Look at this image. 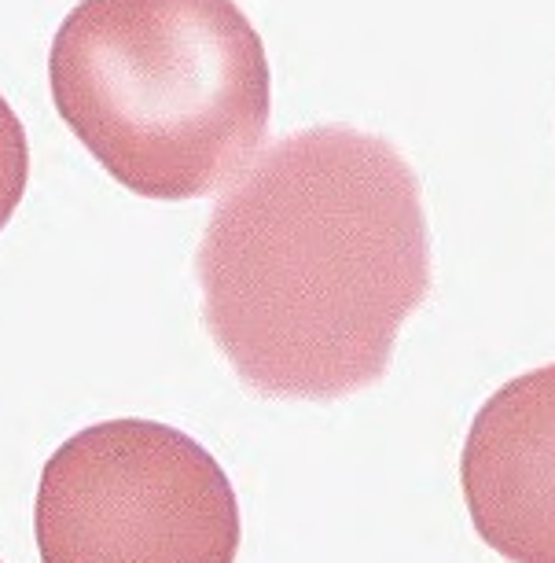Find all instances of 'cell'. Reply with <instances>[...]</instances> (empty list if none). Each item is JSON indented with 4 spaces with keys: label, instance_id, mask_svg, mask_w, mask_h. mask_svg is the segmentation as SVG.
<instances>
[{
    "label": "cell",
    "instance_id": "obj_1",
    "mask_svg": "<svg viewBox=\"0 0 555 563\" xmlns=\"http://www.w3.org/2000/svg\"><path fill=\"white\" fill-rule=\"evenodd\" d=\"M196 269L213 343L251 390L376 387L431 291L415 169L354 125L284 136L218 199Z\"/></svg>",
    "mask_w": 555,
    "mask_h": 563
},
{
    "label": "cell",
    "instance_id": "obj_2",
    "mask_svg": "<svg viewBox=\"0 0 555 563\" xmlns=\"http://www.w3.org/2000/svg\"><path fill=\"white\" fill-rule=\"evenodd\" d=\"M48 85L85 152L163 203L243 174L269 133V59L232 0H81L52 41Z\"/></svg>",
    "mask_w": 555,
    "mask_h": 563
},
{
    "label": "cell",
    "instance_id": "obj_3",
    "mask_svg": "<svg viewBox=\"0 0 555 563\" xmlns=\"http://www.w3.org/2000/svg\"><path fill=\"white\" fill-rule=\"evenodd\" d=\"M34 538L41 563H236L240 505L191 434L122 417L48 456Z\"/></svg>",
    "mask_w": 555,
    "mask_h": 563
},
{
    "label": "cell",
    "instance_id": "obj_4",
    "mask_svg": "<svg viewBox=\"0 0 555 563\" xmlns=\"http://www.w3.org/2000/svg\"><path fill=\"white\" fill-rule=\"evenodd\" d=\"M460 483L489 549L511 563H555V365L515 376L478 409Z\"/></svg>",
    "mask_w": 555,
    "mask_h": 563
},
{
    "label": "cell",
    "instance_id": "obj_5",
    "mask_svg": "<svg viewBox=\"0 0 555 563\" xmlns=\"http://www.w3.org/2000/svg\"><path fill=\"white\" fill-rule=\"evenodd\" d=\"M30 180V144L26 130L12 111V103L0 97V229L12 221L26 196Z\"/></svg>",
    "mask_w": 555,
    "mask_h": 563
}]
</instances>
